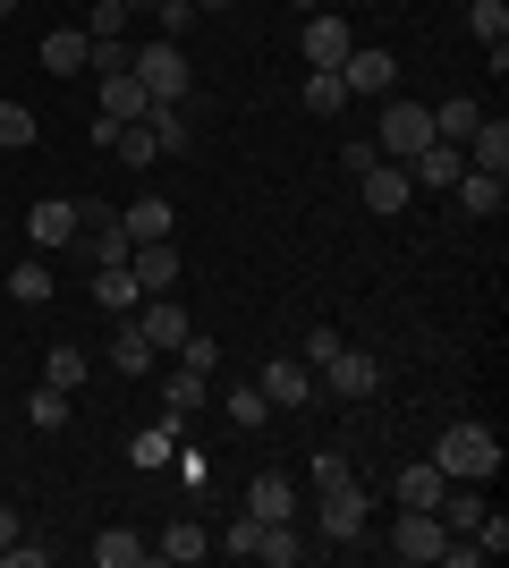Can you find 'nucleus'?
I'll return each mask as SVG.
<instances>
[{
  "label": "nucleus",
  "mask_w": 509,
  "mask_h": 568,
  "mask_svg": "<svg viewBox=\"0 0 509 568\" xmlns=\"http://www.w3.org/2000/svg\"><path fill=\"white\" fill-rule=\"evenodd\" d=\"M297 348H306V365H315V374H323V365H332V356H339V348H348V339H339V332H332V323H315V332L297 339Z\"/></svg>",
  "instance_id": "43"
},
{
  "label": "nucleus",
  "mask_w": 509,
  "mask_h": 568,
  "mask_svg": "<svg viewBox=\"0 0 509 568\" xmlns=\"http://www.w3.org/2000/svg\"><path fill=\"white\" fill-rule=\"evenodd\" d=\"M246 518H264V526L297 518V484H289V475H255V493H246Z\"/></svg>",
  "instance_id": "18"
},
{
  "label": "nucleus",
  "mask_w": 509,
  "mask_h": 568,
  "mask_svg": "<svg viewBox=\"0 0 509 568\" xmlns=\"http://www.w3.org/2000/svg\"><path fill=\"white\" fill-rule=\"evenodd\" d=\"M111 365H120V374H153V339L136 332V323H120V339H111Z\"/></svg>",
  "instance_id": "35"
},
{
  "label": "nucleus",
  "mask_w": 509,
  "mask_h": 568,
  "mask_svg": "<svg viewBox=\"0 0 509 568\" xmlns=\"http://www.w3.org/2000/svg\"><path fill=\"white\" fill-rule=\"evenodd\" d=\"M315 390H332V399H374V390H383V365H374L365 348H339L315 374Z\"/></svg>",
  "instance_id": "4"
},
{
  "label": "nucleus",
  "mask_w": 509,
  "mask_h": 568,
  "mask_svg": "<svg viewBox=\"0 0 509 568\" xmlns=\"http://www.w3.org/2000/svg\"><path fill=\"white\" fill-rule=\"evenodd\" d=\"M128 18H136L128 0H85V34L94 43H128Z\"/></svg>",
  "instance_id": "31"
},
{
  "label": "nucleus",
  "mask_w": 509,
  "mask_h": 568,
  "mask_svg": "<svg viewBox=\"0 0 509 568\" xmlns=\"http://www.w3.org/2000/svg\"><path fill=\"white\" fill-rule=\"evenodd\" d=\"M306 484H315V493H332V484H357V467H348V458H339V450H315V467H306Z\"/></svg>",
  "instance_id": "41"
},
{
  "label": "nucleus",
  "mask_w": 509,
  "mask_h": 568,
  "mask_svg": "<svg viewBox=\"0 0 509 568\" xmlns=\"http://www.w3.org/2000/svg\"><path fill=\"white\" fill-rule=\"evenodd\" d=\"M153 26H162L170 43H179V34L195 26V0H153Z\"/></svg>",
  "instance_id": "44"
},
{
  "label": "nucleus",
  "mask_w": 509,
  "mask_h": 568,
  "mask_svg": "<svg viewBox=\"0 0 509 568\" xmlns=\"http://www.w3.org/2000/svg\"><path fill=\"white\" fill-rule=\"evenodd\" d=\"M128 69H136V85H145L153 102H187V85H195V69H187V51L170 43V34H153V43L136 51V60H128Z\"/></svg>",
  "instance_id": "3"
},
{
  "label": "nucleus",
  "mask_w": 509,
  "mask_h": 568,
  "mask_svg": "<svg viewBox=\"0 0 509 568\" xmlns=\"http://www.w3.org/2000/svg\"><path fill=\"white\" fill-rule=\"evenodd\" d=\"M467 34H476V43H509V0H476V9H467Z\"/></svg>",
  "instance_id": "33"
},
{
  "label": "nucleus",
  "mask_w": 509,
  "mask_h": 568,
  "mask_svg": "<svg viewBox=\"0 0 509 568\" xmlns=\"http://www.w3.org/2000/svg\"><path fill=\"white\" fill-rule=\"evenodd\" d=\"M145 111H153V94L136 85V69H111V77H102V119H111V128H136Z\"/></svg>",
  "instance_id": "12"
},
{
  "label": "nucleus",
  "mask_w": 509,
  "mask_h": 568,
  "mask_svg": "<svg viewBox=\"0 0 509 568\" xmlns=\"http://www.w3.org/2000/svg\"><path fill=\"white\" fill-rule=\"evenodd\" d=\"M459 170H467V153L434 136V144H425V153L408 162V179H416V187H441V195H450V187H459Z\"/></svg>",
  "instance_id": "15"
},
{
  "label": "nucleus",
  "mask_w": 509,
  "mask_h": 568,
  "mask_svg": "<svg viewBox=\"0 0 509 568\" xmlns=\"http://www.w3.org/2000/svg\"><path fill=\"white\" fill-rule=\"evenodd\" d=\"M425 144H434V111H425V102L383 94V119H374V153H383V162H416Z\"/></svg>",
  "instance_id": "2"
},
{
  "label": "nucleus",
  "mask_w": 509,
  "mask_h": 568,
  "mask_svg": "<svg viewBox=\"0 0 509 568\" xmlns=\"http://www.w3.org/2000/svg\"><path fill=\"white\" fill-rule=\"evenodd\" d=\"M153 551H162V560H179V568H187V560H204V551H213V535H204V526H195V518H170L162 535H153Z\"/></svg>",
  "instance_id": "22"
},
{
  "label": "nucleus",
  "mask_w": 509,
  "mask_h": 568,
  "mask_svg": "<svg viewBox=\"0 0 509 568\" xmlns=\"http://www.w3.org/2000/svg\"><path fill=\"white\" fill-rule=\"evenodd\" d=\"M434 467L450 475V484H485V475H501V433L485 425H450L434 442Z\"/></svg>",
  "instance_id": "1"
},
{
  "label": "nucleus",
  "mask_w": 509,
  "mask_h": 568,
  "mask_svg": "<svg viewBox=\"0 0 509 568\" xmlns=\"http://www.w3.org/2000/svg\"><path fill=\"white\" fill-rule=\"evenodd\" d=\"M306 69H339V60H348V51H357V34H348V18H339V9H315V18H306Z\"/></svg>",
  "instance_id": "7"
},
{
  "label": "nucleus",
  "mask_w": 509,
  "mask_h": 568,
  "mask_svg": "<svg viewBox=\"0 0 509 568\" xmlns=\"http://www.w3.org/2000/svg\"><path fill=\"white\" fill-rule=\"evenodd\" d=\"M441 526H450V535H476V526H485V493H476V484H450V493H441V509H434Z\"/></svg>",
  "instance_id": "25"
},
{
  "label": "nucleus",
  "mask_w": 509,
  "mask_h": 568,
  "mask_svg": "<svg viewBox=\"0 0 509 568\" xmlns=\"http://www.w3.org/2000/svg\"><path fill=\"white\" fill-rule=\"evenodd\" d=\"M390 493H399V509H441L450 475H441L434 458H416V467H399V484H390Z\"/></svg>",
  "instance_id": "17"
},
{
  "label": "nucleus",
  "mask_w": 509,
  "mask_h": 568,
  "mask_svg": "<svg viewBox=\"0 0 509 568\" xmlns=\"http://www.w3.org/2000/svg\"><path fill=\"white\" fill-rule=\"evenodd\" d=\"M26 237H34V246H69L77 237V195H43V204H34V213H26Z\"/></svg>",
  "instance_id": "13"
},
{
  "label": "nucleus",
  "mask_w": 509,
  "mask_h": 568,
  "mask_svg": "<svg viewBox=\"0 0 509 568\" xmlns=\"http://www.w3.org/2000/svg\"><path fill=\"white\" fill-rule=\"evenodd\" d=\"M69 416H77L69 390H51V382H34V390H26V425H34V433H60Z\"/></svg>",
  "instance_id": "24"
},
{
  "label": "nucleus",
  "mask_w": 509,
  "mask_h": 568,
  "mask_svg": "<svg viewBox=\"0 0 509 568\" xmlns=\"http://www.w3.org/2000/svg\"><path fill=\"white\" fill-rule=\"evenodd\" d=\"M255 560H272V568H297V560H306V544H297V518L264 526V535H255Z\"/></svg>",
  "instance_id": "30"
},
{
  "label": "nucleus",
  "mask_w": 509,
  "mask_h": 568,
  "mask_svg": "<svg viewBox=\"0 0 509 568\" xmlns=\"http://www.w3.org/2000/svg\"><path fill=\"white\" fill-rule=\"evenodd\" d=\"M9 288H18V306H43V297H51V263H43V255L18 263V272H9Z\"/></svg>",
  "instance_id": "40"
},
{
  "label": "nucleus",
  "mask_w": 509,
  "mask_h": 568,
  "mask_svg": "<svg viewBox=\"0 0 509 568\" xmlns=\"http://www.w3.org/2000/svg\"><path fill=\"white\" fill-rule=\"evenodd\" d=\"M476 119H485V102L450 94V102H434V136L441 144H467V136H476Z\"/></svg>",
  "instance_id": "29"
},
{
  "label": "nucleus",
  "mask_w": 509,
  "mask_h": 568,
  "mask_svg": "<svg viewBox=\"0 0 509 568\" xmlns=\"http://www.w3.org/2000/svg\"><path fill=\"white\" fill-rule=\"evenodd\" d=\"M255 390H264L272 407H306L315 399V365H306V356H272L264 374H255Z\"/></svg>",
  "instance_id": "8"
},
{
  "label": "nucleus",
  "mask_w": 509,
  "mask_h": 568,
  "mask_svg": "<svg viewBox=\"0 0 509 568\" xmlns=\"http://www.w3.org/2000/svg\"><path fill=\"white\" fill-rule=\"evenodd\" d=\"M323 535H332V544H365V493L357 484H332V493H323Z\"/></svg>",
  "instance_id": "10"
},
{
  "label": "nucleus",
  "mask_w": 509,
  "mask_h": 568,
  "mask_svg": "<svg viewBox=\"0 0 509 568\" xmlns=\"http://www.w3.org/2000/svg\"><path fill=\"white\" fill-rule=\"evenodd\" d=\"M34 144V111L26 102H0V153H26Z\"/></svg>",
  "instance_id": "39"
},
{
  "label": "nucleus",
  "mask_w": 509,
  "mask_h": 568,
  "mask_svg": "<svg viewBox=\"0 0 509 568\" xmlns=\"http://www.w3.org/2000/svg\"><path fill=\"white\" fill-rule=\"evenodd\" d=\"M357 195H365V213H408L416 204V179H408V162H374V170H357Z\"/></svg>",
  "instance_id": "5"
},
{
  "label": "nucleus",
  "mask_w": 509,
  "mask_h": 568,
  "mask_svg": "<svg viewBox=\"0 0 509 568\" xmlns=\"http://www.w3.org/2000/svg\"><path fill=\"white\" fill-rule=\"evenodd\" d=\"M128 272H136V288H145V297H170L187 263H179V246H170V237H153V246H136V255H128Z\"/></svg>",
  "instance_id": "9"
},
{
  "label": "nucleus",
  "mask_w": 509,
  "mask_h": 568,
  "mask_svg": "<svg viewBox=\"0 0 509 568\" xmlns=\"http://www.w3.org/2000/svg\"><path fill=\"white\" fill-rule=\"evenodd\" d=\"M306 111H315V119L348 111V85H339V69H315V77H306Z\"/></svg>",
  "instance_id": "37"
},
{
  "label": "nucleus",
  "mask_w": 509,
  "mask_h": 568,
  "mask_svg": "<svg viewBox=\"0 0 509 568\" xmlns=\"http://www.w3.org/2000/svg\"><path fill=\"white\" fill-rule=\"evenodd\" d=\"M136 332H145V339H153V348H179V339H187V332H195V323H187V314H179V306H170V297H153V306H145V314H136Z\"/></svg>",
  "instance_id": "28"
},
{
  "label": "nucleus",
  "mask_w": 509,
  "mask_h": 568,
  "mask_svg": "<svg viewBox=\"0 0 509 568\" xmlns=\"http://www.w3.org/2000/svg\"><path fill=\"white\" fill-rule=\"evenodd\" d=\"M94 560H102V568H145L153 544L136 535V526H102V535H94Z\"/></svg>",
  "instance_id": "19"
},
{
  "label": "nucleus",
  "mask_w": 509,
  "mask_h": 568,
  "mask_svg": "<svg viewBox=\"0 0 509 568\" xmlns=\"http://www.w3.org/2000/svg\"><path fill=\"white\" fill-rule=\"evenodd\" d=\"M467 170H492V179H509V119H476V136L459 144Z\"/></svg>",
  "instance_id": "14"
},
{
  "label": "nucleus",
  "mask_w": 509,
  "mask_h": 568,
  "mask_svg": "<svg viewBox=\"0 0 509 568\" xmlns=\"http://www.w3.org/2000/svg\"><path fill=\"white\" fill-rule=\"evenodd\" d=\"M136 297H145V288H136V272H128V263L94 272V306H102V314H136Z\"/></svg>",
  "instance_id": "27"
},
{
  "label": "nucleus",
  "mask_w": 509,
  "mask_h": 568,
  "mask_svg": "<svg viewBox=\"0 0 509 568\" xmlns=\"http://www.w3.org/2000/svg\"><path fill=\"white\" fill-rule=\"evenodd\" d=\"M255 535H264V518H230L221 526V551H230V560H255Z\"/></svg>",
  "instance_id": "42"
},
{
  "label": "nucleus",
  "mask_w": 509,
  "mask_h": 568,
  "mask_svg": "<svg viewBox=\"0 0 509 568\" xmlns=\"http://www.w3.org/2000/svg\"><path fill=\"white\" fill-rule=\"evenodd\" d=\"M441 560H450V568H476V560H492V551L476 544V535H467V544H450V535H441Z\"/></svg>",
  "instance_id": "46"
},
{
  "label": "nucleus",
  "mask_w": 509,
  "mask_h": 568,
  "mask_svg": "<svg viewBox=\"0 0 509 568\" xmlns=\"http://www.w3.org/2000/svg\"><path fill=\"white\" fill-rule=\"evenodd\" d=\"M85 60H94V34H85V26H51L43 34V69L51 77H77Z\"/></svg>",
  "instance_id": "16"
},
{
  "label": "nucleus",
  "mask_w": 509,
  "mask_h": 568,
  "mask_svg": "<svg viewBox=\"0 0 509 568\" xmlns=\"http://www.w3.org/2000/svg\"><path fill=\"white\" fill-rule=\"evenodd\" d=\"M221 407H230V425H238V433H255V425H264V416H272V399H264V390H255V382H238V390H230V399H221Z\"/></svg>",
  "instance_id": "38"
},
{
  "label": "nucleus",
  "mask_w": 509,
  "mask_h": 568,
  "mask_svg": "<svg viewBox=\"0 0 509 568\" xmlns=\"http://www.w3.org/2000/svg\"><path fill=\"white\" fill-rule=\"evenodd\" d=\"M323 9H339V0H323Z\"/></svg>",
  "instance_id": "51"
},
{
  "label": "nucleus",
  "mask_w": 509,
  "mask_h": 568,
  "mask_svg": "<svg viewBox=\"0 0 509 568\" xmlns=\"http://www.w3.org/2000/svg\"><path fill=\"white\" fill-rule=\"evenodd\" d=\"M0 544H18V509L9 500H0Z\"/></svg>",
  "instance_id": "49"
},
{
  "label": "nucleus",
  "mask_w": 509,
  "mask_h": 568,
  "mask_svg": "<svg viewBox=\"0 0 509 568\" xmlns=\"http://www.w3.org/2000/svg\"><path fill=\"white\" fill-rule=\"evenodd\" d=\"M145 128H153V144H162V153H187V144H195V111H187V102H153Z\"/></svg>",
  "instance_id": "20"
},
{
  "label": "nucleus",
  "mask_w": 509,
  "mask_h": 568,
  "mask_svg": "<svg viewBox=\"0 0 509 568\" xmlns=\"http://www.w3.org/2000/svg\"><path fill=\"white\" fill-rule=\"evenodd\" d=\"M111 153H120L128 170H153V162H162V144H153L145 119H136V128H120V136H111Z\"/></svg>",
  "instance_id": "34"
},
{
  "label": "nucleus",
  "mask_w": 509,
  "mask_h": 568,
  "mask_svg": "<svg viewBox=\"0 0 509 568\" xmlns=\"http://www.w3.org/2000/svg\"><path fill=\"white\" fill-rule=\"evenodd\" d=\"M128 60H136L128 43H94V60H85V69H94V77H111V69H128Z\"/></svg>",
  "instance_id": "47"
},
{
  "label": "nucleus",
  "mask_w": 509,
  "mask_h": 568,
  "mask_svg": "<svg viewBox=\"0 0 509 568\" xmlns=\"http://www.w3.org/2000/svg\"><path fill=\"white\" fill-rule=\"evenodd\" d=\"M0 560H9V568H43L51 551H43V544H26V535H18V544H0Z\"/></svg>",
  "instance_id": "48"
},
{
  "label": "nucleus",
  "mask_w": 509,
  "mask_h": 568,
  "mask_svg": "<svg viewBox=\"0 0 509 568\" xmlns=\"http://www.w3.org/2000/svg\"><path fill=\"white\" fill-rule=\"evenodd\" d=\"M128 458H136V467H170V458H179V425H153V433H136V442H128Z\"/></svg>",
  "instance_id": "32"
},
{
  "label": "nucleus",
  "mask_w": 509,
  "mask_h": 568,
  "mask_svg": "<svg viewBox=\"0 0 509 568\" xmlns=\"http://www.w3.org/2000/svg\"><path fill=\"white\" fill-rule=\"evenodd\" d=\"M450 195H459V213H501L509 179H492V170H459V187H450Z\"/></svg>",
  "instance_id": "21"
},
{
  "label": "nucleus",
  "mask_w": 509,
  "mask_h": 568,
  "mask_svg": "<svg viewBox=\"0 0 509 568\" xmlns=\"http://www.w3.org/2000/svg\"><path fill=\"white\" fill-rule=\"evenodd\" d=\"M9 9H18V0H0V18H9Z\"/></svg>",
  "instance_id": "50"
},
{
  "label": "nucleus",
  "mask_w": 509,
  "mask_h": 568,
  "mask_svg": "<svg viewBox=\"0 0 509 568\" xmlns=\"http://www.w3.org/2000/svg\"><path fill=\"white\" fill-rule=\"evenodd\" d=\"M339 85H348V94H390V85H399V60H390V51H348V60H339Z\"/></svg>",
  "instance_id": "11"
},
{
  "label": "nucleus",
  "mask_w": 509,
  "mask_h": 568,
  "mask_svg": "<svg viewBox=\"0 0 509 568\" xmlns=\"http://www.w3.org/2000/svg\"><path fill=\"white\" fill-rule=\"evenodd\" d=\"M179 365H187V374H213V365H221V339H179Z\"/></svg>",
  "instance_id": "45"
},
{
  "label": "nucleus",
  "mask_w": 509,
  "mask_h": 568,
  "mask_svg": "<svg viewBox=\"0 0 509 568\" xmlns=\"http://www.w3.org/2000/svg\"><path fill=\"white\" fill-rule=\"evenodd\" d=\"M120 230H128V246H153V237H170V204H162V195L120 204Z\"/></svg>",
  "instance_id": "23"
},
{
  "label": "nucleus",
  "mask_w": 509,
  "mask_h": 568,
  "mask_svg": "<svg viewBox=\"0 0 509 568\" xmlns=\"http://www.w3.org/2000/svg\"><path fill=\"white\" fill-rule=\"evenodd\" d=\"M441 535H450V526H441L434 509H399V526H390V560H408V568L441 560Z\"/></svg>",
  "instance_id": "6"
},
{
  "label": "nucleus",
  "mask_w": 509,
  "mask_h": 568,
  "mask_svg": "<svg viewBox=\"0 0 509 568\" xmlns=\"http://www.w3.org/2000/svg\"><path fill=\"white\" fill-rule=\"evenodd\" d=\"M204 390H213V374H187V365H179V374L162 382V407H170V425H187L195 407H204Z\"/></svg>",
  "instance_id": "26"
},
{
  "label": "nucleus",
  "mask_w": 509,
  "mask_h": 568,
  "mask_svg": "<svg viewBox=\"0 0 509 568\" xmlns=\"http://www.w3.org/2000/svg\"><path fill=\"white\" fill-rule=\"evenodd\" d=\"M43 382L77 399V390H85V348H51V356H43Z\"/></svg>",
  "instance_id": "36"
}]
</instances>
